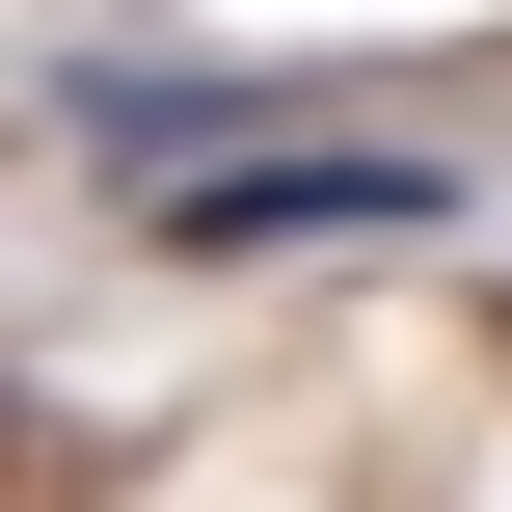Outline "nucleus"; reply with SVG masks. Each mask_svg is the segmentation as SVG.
<instances>
[{
  "label": "nucleus",
  "mask_w": 512,
  "mask_h": 512,
  "mask_svg": "<svg viewBox=\"0 0 512 512\" xmlns=\"http://www.w3.org/2000/svg\"><path fill=\"white\" fill-rule=\"evenodd\" d=\"M432 216H459L432 135H270V162H189V189H162L189 270H270V243H432Z\"/></svg>",
  "instance_id": "f257e3e1"
}]
</instances>
